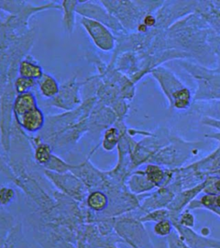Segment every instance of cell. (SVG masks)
Listing matches in <instances>:
<instances>
[{"instance_id":"1","label":"cell","mask_w":220,"mask_h":248,"mask_svg":"<svg viewBox=\"0 0 220 248\" xmlns=\"http://www.w3.org/2000/svg\"><path fill=\"white\" fill-rule=\"evenodd\" d=\"M97 103L96 96H89L73 110L46 116V124L39 136L52 148L76 143L89 131V116Z\"/></svg>"},{"instance_id":"2","label":"cell","mask_w":220,"mask_h":248,"mask_svg":"<svg viewBox=\"0 0 220 248\" xmlns=\"http://www.w3.org/2000/svg\"><path fill=\"white\" fill-rule=\"evenodd\" d=\"M15 78H8L7 83L0 95V143L7 156L11 147V133L14 120L13 104L16 94L14 90Z\"/></svg>"},{"instance_id":"3","label":"cell","mask_w":220,"mask_h":248,"mask_svg":"<svg viewBox=\"0 0 220 248\" xmlns=\"http://www.w3.org/2000/svg\"><path fill=\"white\" fill-rule=\"evenodd\" d=\"M84 84L77 80V75H74L60 85L57 96L49 101L48 105L65 111L73 110L83 103L80 92Z\"/></svg>"},{"instance_id":"4","label":"cell","mask_w":220,"mask_h":248,"mask_svg":"<svg viewBox=\"0 0 220 248\" xmlns=\"http://www.w3.org/2000/svg\"><path fill=\"white\" fill-rule=\"evenodd\" d=\"M77 14L81 16V17L95 20L104 24L112 32L121 33L124 31L119 21L111 15L100 1H79Z\"/></svg>"},{"instance_id":"5","label":"cell","mask_w":220,"mask_h":248,"mask_svg":"<svg viewBox=\"0 0 220 248\" xmlns=\"http://www.w3.org/2000/svg\"><path fill=\"white\" fill-rule=\"evenodd\" d=\"M80 24L88 33L94 45L103 52H110L116 47L114 33L106 25L95 20L81 17Z\"/></svg>"},{"instance_id":"6","label":"cell","mask_w":220,"mask_h":248,"mask_svg":"<svg viewBox=\"0 0 220 248\" xmlns=\"http://www.w3.org/2000/svg\"><path fill=\"white\" fill-rule=\"evenodd\" d=\"M44 173L58 189L66 195L77 200L85 198L86 186L74 173H71L70 171L57 173L47 170H44Z\"/></svg>"},{"instance_id":"7","label":"cell","mask_w":220,"mask_h":248,"mask_svg":"<svg viewBox=\"0 0 220 248\" xmlns=\"http://www.w3.org/2000/svg\"><path fill=\"white\" fill-rule=\"evenodd\" d=\"M118 116L112 108L97 102L89 116V131L98 134L116 124Z\"/></svg>"},{"instance_id":"8","label":"cell","mask_w":220,"mask_h":248,"mask_svg":"<svg viewBox=\"0 0 220 248\" xmlns=\"http://www.w3.org/2000/svg\"><path fill=\"white\" fill-rule=\"evenodd\" d=\"M25 133L35 134L42 131L46 124V116L39 107L31 109L19 118H14Z\"/></svg>"},{"instance_id":"9","label":"cell","mask_w":220,"mask_h":248,"mask_svg":"<svg viewBox=\"0 0 220 248\" xmlns=\"http://www.w3.org/2000/svg\"><path fill=\"white\" fill-rule=\"evenodd\" d=\"M18 74L22 77L28 78L38 81L43 77V66L40 65L31 54H27L24 58L20 62L18 66Z\"/></svg>"},{"instance_id":"10","label":"cell","mask_w":220,"mask_h":248,"mask_svg":"<svg viewBox=\"0 0 220 248\" xmlns=\"http://www.w3.org/2000/svg\"><path fill=\"white\" fill-rule=\"evenodd\" d=\"M31 146L34 147V159L40 166H46L53 156V148L50 145L43 141L40 136H29Z\"/></svg>"},{"instance_id":"11","label":"cell","mask_w":220,"mask_h":248,"mask_svg":"<svg viewBox=\"0 0 220 248\" xmlns=\"http://www.w3.org/2000/svg\"><path fill=\"white\" fill-rule=\"evenodd\" d=\"M38 107L35 94L32 92L16 95L13 104L14 118H19L31 109Z\"/></svg>"},{"instance_id":"12","label":"cell","mask_w":220,"mask_h":248,"mask_svg":"<svg viewBox=\"0 0 220 248\" xmlns=\"http://www.w3.org/2000/svg\"><path fill=\"white\" fill-rule=\"evenodd\" d=\"M78 3L79 1H75V0H64L60 2L62 12H63V26L66 34L68 35H73L75 30Z\"/></svg>"},{"instance_id":"13","label":"cell","mask_w":220,"mask_h":248,"mask_svg":"<svg viewBox=\"0 0 220 248\" xmlns=\"http://www.w3.org/2000/svg\"><path fill=\"white\" fill-rule=\"evenodd\" d=\"M37 85L41 95L48 100H51L57 96L60 87L56 78L51 74L46 73H44L43 77L37 81Z\"/></svg>"},{"instance_id":"14","label":"cell","mask_w":220,"mask_h":248,"mask_svg":"<svg viewBox=\"0 0 220 248\" xmlns=\"http://www.w3.org/2000/svg\"><path fill=\"white\" fill-rule=\"evenodd\" d=\"M120 136L121 135H120L119 128H116V126L109 127L103 133V137L102 140V147L105 151H112L120 142Z\"/></svg>"},{"instance_id":"15","label":"cell","mask_w":220,"mask_h":248,"mask_svg":"<svg viewBox=\"0 0 220 248\" xmlns=\"http://www.w3.org/2000/svg\"><path fill=\"white\" fill-rule=\"evenodd\" d=\"M108 196L100 190H96L89 194L87 198V204L90 209L96 211H101L108 206Z\"/></svg>"},{"instance_id":"16","label":"cell","mask_w":220,"mask_h":248,"mask_svg":"<svg viewBox=\"0 0 220 248\" xmlns=\"http://www.w3.org/2000/svg\"><path fill=\"white\" fill-rule=\"evenodd\" d=\"M74 167L75 166L66 163L57 155H53L50 160L43 167L45 168V170H50L57 173H65L73 170Z\"/></svg>"},{"instance_id":"17","label":"cell","mask_w":220,"mask_h":248,"mask_svg":"<svg viewBox=\"0 0 220 248\" xmlns=\"http://www.w3.org/2000/svg\"><path fill=\"white\" fill-rule=\"evenodd\" d=\"M36 85H37L36 80L22 77V76H17L14 81V90H15V94L19 95V94L31 92V89H33Z\"/></svg>"},{"instance_id":"18","label":"cell","mask_w":220,"mask_h":248,"mask_svg":"<svg viewBox=\"0 0 220 248\" xmlns=\"http://www.w3.org/2000/svg\"><path fill=\"white\" fill-rule=\"evenodd\" d=\"M147 178L151 183L159 184L162 181V173L160 168L155 166H149L147 167V170L145 172Z\"/></svg>"},{"instance_id":"19","label":"cell","mask_w":220,"mask_h":248,"mask_svg":"<svg viewBox=\"0 0 220 248\" xmlns=\"http://www.w3.org/2000/svg\"><path fill=\"white\" fill-rule=\"evenodd\" d=\"M15 192L11 187L3 186L0 188V203L7 205L15 198Z\"/></svg>"},{"instance_id":"20","label":"cell","mask_w":220,"mask_h":248,"mask_svg":"<svg viewBox=\"0 0 220 248\" xmlns=\"http://www.w3.org/2000/svg\"><path fill=\"white\" fill-rule=\"evenodd\" d=\"M172 230V224L169 220L159 221L154 227V232L159 236L169 235Z\"/></svg>"},{"instance_id":"21","label":"cell","mask_w":220,"mask_h":248,"mask_svg":"<svg viewBox=\"0 0 220 248\" xmlns=\"http://www.w3.org/2000/svg\"><path fill=\"white\" fill-rule=\"evenodd\" d=\"M176 98V106L178 108H184L189 104L190 93L186 89L178 91L174 95Z\"/></svg>"},{"instance_id":"22","label":"cell","mask_w":220,"mask_h":248,"mask_svg":"<svg viewBox=\"0 0 220 248\" xmlns=\"http://www.w3.org/2000/svg\"><path fill=\"white\" fill-rule=\"evenodd\" d=\"M168 216H169V214L167 213V211L159 210V211H157L154 213L148 215L147 217H144L142 220L144 221H155L159 222V221H163V220H167L166 218Z\"/></svg>"},{"instance_id":"23","label":"cell","mask_w":220,"mask_h":248,"mask_svg":"<svg viewBox=\"0 0 220 248\" xmlns=\"http://www.w3.org/2000/svg\"><path fill=\"white\" fill-rule=\"evenodd\" d=\"M180 225L184 228H193L194 225V217L193 215L190 213H183L180 218Z\"/></svg>"},{"instance_id":"24","label":"cell","mask_w":220,"mask_h":248,"mask_svg":"<svg viewBox=\"0 0 220 248\" xmlns=\"http://www.w3.org/2000/svg\"><path fill=\"white\" fill-rule=\"evenodd\" d=\"M169 241H170V248H188L183 243V241L179 240L176 235H171L169 238Z\"/></svg>"},{"instance_id":"25","label":"cell","mask_w":220,"mask_h":248,"mask_svg":"<svg viewBox=\"0 0 220 248\" xmlns=\"http://www.w3.org/2000/svg\"><path fill=\"white\" fill-rule=\"evenodd\" d=\"M155 23V18L151 15H148L145 17L144 19V24L147 26V27H151L153 26Z\"/></svg>"},{"instance_id":"26","label":"cell","mask_w":220,"mask_h":248,"mask_svg":"<svg viewBox=\"0 0 220 248\" xmlns=\"http://www.w3.org/2000/svg\"><path fill=\"white\" fill-rule=\"evenodd\" d=\"M218 209H220V195L216 196L215 204H214V207L212 209V210H213L215 213L218 214Z\"/></svg>"},{"instance_id":"27","label":"cell","mask_w":220,"mask_h":248,"mask_svg":"<svg viewBox=\"0 0 220 248\" xmlns=\"http://www.w3.org/2000/svg\"><path fill=\"white\" fill-rule=\"evenodd\" d=\"M213 186H214V189H215V191L220 193V179H218V180H216V181L214 182V184H213Z\"/></svg>"},{"instance_id":"28","label":"cell","mask_w":220,"mask_h":248,"mask_svg":"<svg viewBox=\"0 0 220 248\" xmlns=\"http://www.w3.org/2000/svg\"><path fill=\"white\" fill-rule=\"evenodd\" d=\"M138 30H139V32H146L147 30V27L144 23H141V24H139Z\"/></svg>"}]
</instances>
